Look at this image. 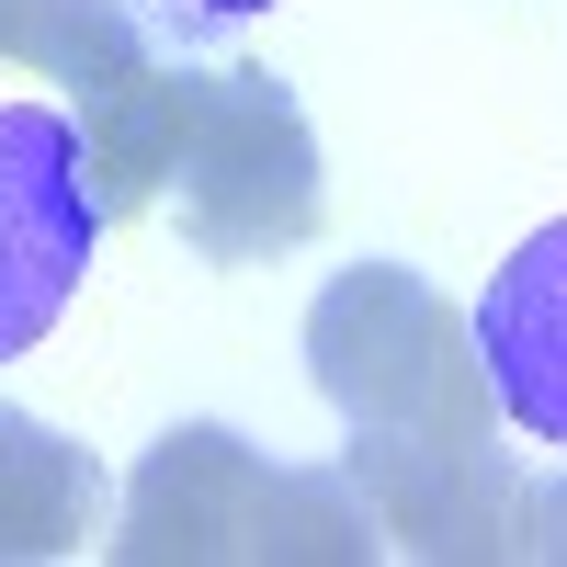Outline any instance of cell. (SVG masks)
Returning a JSON list of instances; mask_svg holds the SVG:
<instances>
[{"label": "cell", "instance_id": "8", "mask_svg": "<svg viewBox=\"0 0 567 567\" xmlns=\"http://www.w3.org/2000/svg\"><path fill=\"white\" fill-rule=\"evenodd\" d=\"M91 511H103L91 454L45 420L0 409V556H69L91 534Z\"/></svg>", "mask_w": 567, "mask_h": 567}, {"label": "cell", "instance_id": "4", "mask_svg": "<svg viewBox=\"0 0 567 567\" xmlns=\"http://www.w3.org/2000/svg\"><path fill=\"white\" fill-rule=\"evenodd\" d=\"M91 239H103V205L80 171V114L0 103V363L69 318Z\"/></svg>", "mask_w": 567, "mask_h": 567}, {"label": "cell", "instance_id": "10", "mask_svg": "<svg viewBox=\"0 0 567 567\" xmlns=\"http://www.w3.org/2000/svg\"><path fill=\"white\" fill-rule=\"evenodd\" d=\"M523 556H567V477L523 488Z\"/></svg>", "mask_w": 567, "mask_h": 567}, {"label": "cell", "instance_id": "7", "mask_svg": "<svg viewBox=\"0 0 567 567\" xmlns=\"http://www.w3.org/2000/svg\"><path fill=\"white\" fill-rule=\"evenodd\" d=\"M182 125H194V69H159L136 58L125 80H103L80 103V171H91V205L136 216L171 194V159H182Z\"/></svg>", "mask_w": 567, "mask_h": 567}, {"label": "cell", "instance_id": "5", "mask_svg": "<svg viewBox=\"0 0 567 567\" xmlns=\"http://www.w3.org/2000/svg\"><path fill=\"white\" fill-rule=\"evenodd\" d=\"M352 488L374 534H398L409 556H523V477L499 443L352 432Z\"/></svg>", "mask_w": 567, "mask_h": 567}, {"label": "cell", "instance_id": "11", "mask_svg": "<svg viewBox=\"0 0 567 567\" xmlns=\"http://www.w3.org/2000/svg\"><path fill=\"white\" fill-rule=\"evenodd\" d=\"M182 23H250V12H272V0H171Z\"/></svg>", "mask_w": 567, "mask_h": 567}, {"label": "cell", "instance_id": "3", "mask_svg": "<svg viewBox=\"0 0 567 567\" xmlns=\"http://www.w3.org/2000/svg\"><path fill=\"white\" fill-rule=\"evenodd\" d=\"M182 239L205 261H272L318 227V136L272 69H194V125L171 159Z\"/></svg>", "mask_w": 567, "mask_h": 567}, {"label": "cell", "instance_id": "6", "mask_svg": "<svg viewBox=\"0 0 567 567\" xmlns=\"http://www.w3.org/2000/svg\"><path fill=\"white\" fill-rule=\"evenodd\" d=\"M477 363L511 432L567 443V216H545L477 296Z\"/></svg>", "mask_w": 567, "mask_h": 567}, {"label": "cell", "instance_id": "2", "mask_svg": "<svg viewBox=\"0 0 567 567\" xmlns=\"http://www.w3.org/2000/svg\"><path fill=\"white\" fill-rule=\"evenodd\" d=\"M307 374L352 432H409V443H488L499 398L477 363V329H454V307L398 261L341 272L307 307Z\"/></svg>", "mask_w": 567, "mask_h": 567}, {"label": "cell", "instance_id": "9", "mask_svg": "<svg viewBox=\"0 0 567 567\" xmlns=\"http://www.w3.org/2000/svg\"><path fill=\"white\" fill-rule=\"evenodd\" d=\"M148 58L125 0H0V69H34V80H69L80 103L103 80H125Z\"/></svg>", "mask_w": 567, "mask_h": 567}, {"label": "cell", "instance_id": "1", "mask_svg": "<svg viewBox=\"0 0 567 567\" xmlns=\"http://www.w3.org/2000/svg\"><path fill=\"white\" fill-rule=\"evenodd\" d=\"M125 567H205V556H250V567H363L374 556V511L352 477H307V465L250 454L227 420H182V432L136 465L125 488Z\"/></svg>", "mask_w": 567, "mask_h": 567}]
</instances>
